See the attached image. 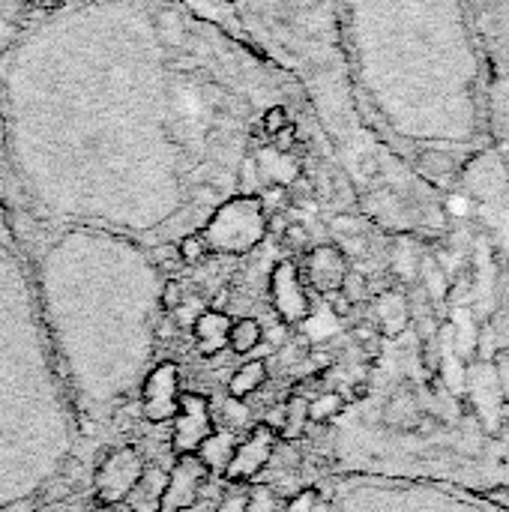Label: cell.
Returning a JSON list of instances; mask_svg holds the SVG:
<instances>
[{"instance_id": "277c9868", "label": "cell", "mask_w": 509, "mask_h": 512, "mask_svg": "<svg viewBox=\"0 0 509 512\" xmlns=\"http://www.w3.org/2000/svg\"><path fill=\"white\" fill-rule=\"evenodd\" d=\"M495 369L501 378L504 390V411L489 432L486 426L477 429L474 435V450H471V489L474 495H492V492H507L509 495V345L495 354Z\"/></svg>"}, {"instance_id": "f1b7e54d", "label": "cell", "mask_w": 509, "mask_h": 512, "mask_svg": "<svg viewBox=\"0 0 509 512\" xmlns=\"http://www.w3.org/2000/svg\"><path fill=\"white\" fill-rule=\"evenodd\" d=\"M312 512H333V504H330V501H324V498H318V504L312 507Z\"/></svg>"}, {"instance_id": "83f0119b", "label": "cell", "mask_w": 509, "mask_h": 512, "mask_svg": "<svg viewBox=\"0 0 509 512\" xmlns=\"http://www.w3.org/2000/svg\"><path fill=\"white\" fill-rule=\"evenodd\" d=\"M36 501H15V504H9V507H3V512H36Z\"/></svg>"}, {"instance_id": "44dd1931", "label": "cell", "mask_w": 509, "mask_h": 512, "mask_svg": "<svg viewBox=\"0 0 509 512\" xmlns=\"http://www.w3.org/2000/svg\"><path fill=\"white\" fill-rule=\"evenodd\" d=\"M177 255H180L183 264L195 267V264H204V261H207L210 246H207L204 234H189V237H183V240L177 243Z\"/></svg>"}, {"instance_id": "5bb4252c", "label": "cell", "mask_w": 509, "mask_h": 512, "mask_svg": "<svg viewBox=\"0 0 509 512\" xmlns=\"http://www.w3.org/2000/svg\"><path fill=\"white\" fill-rule=\"evenodd\" d=\"M231 321L234 318L228 312H216V309H204L192 321V336H195V348L201 357H216L222 348H228Z\"/></svg>"}, {"instance_id": "30bf717a", "label": "cell", "mask_w": 509, "mask_h": 512, "mask_svg": "<svg viewBox=\"0 0 509 512\" xmlns=\"http://www.w3.org/2000/svg\"><path fill=\"white\" fill-rule=\"evenodd\" d=\"M180 366L174 360H162L141 384V414L147 423H171L180 405Z\"/></svg>"}, {"instance_id": "52a82bcc", "label": "cell", "mask_w": 509, "mask_h": 512, "mask_svg": "<svg viewBox=\"0 0 509 512\" xmlns=\"http://www.w3.org/2000/svg\"><path fill=\"white\" fill-rule=\"evenodd\" d=\"M276 444H279V435L270 432L264 423H255V426L237 441L234 456H231V462H228L222 480L231 483V486H249V483H255V480L264 474V468L273 462Z\"/></svg>"}, {"instance_id": "ffe728a7", "label": "cell", "mask_w": 509, "mask_h": 512, "mask_svg": "<svg viewBox=\"0 0 509 512\" xmlns=\"http://www.w3.org/2000/svg\"><path fill=\"white\" fill-rule=\"evenodd\" d=\"M306 408H309V399L306 396H291L285 402V429L279 432V441L291 444V441H300L306 435Z\"/></svg>"}, {"instance_id": "8fae6325", "label": "cell", "mask_w": 509, "mask_h": 512, "mask_svg": "<svg viewBox=\"0 0 509 512\" xmlns=\"http://www.w3.org/2000/svg\"><path fill=\"white\" fill-rule=\"evenodd\" d=\"M210 474L204 471V465L195 456H174V465L165 477L162 495L156 512H186L198 504V495L204 489V480Z\"/></svg>"}, {"instance_id": "484cf974", "label": "cell", "mask_w": 509, "mask_h": 512, "mask_svg": "<svg viewBox=\"0 0 509 512\" xmlns=\"http://www.w3.org/2000/svg\"><path fill=\"white\" fill-rule=\"evenodd\" d=\"M327 303H330V312H333L339 321H345V318H351V315H354V303H351L342 291L327 294Z\"/></svg>"}, {"instance_id": "6da1fadb", "label": "cell", "mask_w": 509, "mask_h": 512, "mask_svg": "<svg viewBox=\"0 0 509 512\" xmlns=\"http://www.w3.org/2000/svg\"><path fill=\"white\" fill-rule=\"evenodd\" d=\"M0 168L18 213L201 234L234 198L273 219L354 198L300 93L225 0H48L0 42ZM180 237V240H183Z\"/></svg>"}, {"instance_id": "2e32d148", "label": "cell", "mask_w": 509, "mask_h": 512, "mask_svg": "<svg viewBox=\"0 0 509 512\" xmlns=\"http://www.w3.org/2000/svg\"><path fill=\"white\" fill-rule=\"evenodd\" d=\"M234 447H237L234 432H228V429H219V426H216V429L201 441V447L195 450V459L204 465V471H207V474L222 477V474H225V468H228V462H231V456H234Z\"/></svg>"}, {"instance_id": "d6986e66", "label": "cell", "mask_w": 509, "mask_h": 512, "mask_svg": "<svg viewBox=\"0 0 509 512\" xmlns=\"http://www.w3.org/2000/svg\"><path fill=\"white\" fill-rule=\"evenodd\" d=\"M342 411H345V396L336 393V390H330V393H321V396L309 399L306 420H309V426H312V423H315V426H327V423L339 420Z\"/></svg>"}, {"instance_id": "603a6c76", "label": "cell", "mask_w": 509, "mask_h": 512, "mask_svg": "<svg viewBox=\"0 0 509 512\" xmlns=\"http://www.w3.org/2000/svg\"><path fill=\"white\" fill-rule=\"evenodd\" d=\"M246 504H249V489L246 486H234L213 512H246Z\"/></svg>"}, {"instance_id": "7a4b0ae2", "label": "cell", "mask_w": 509, "mask_h": 512, "mask_svg": "<svg viewBox=\"0 0 509 512\" xmlns=\"http://www.w3.org/2000/svg\"><path fill=\"white\" fill-rule=\"evenodd\" d=\"M342 57L366 129L438 192L492 144V60L468 0H342Z\"/></svg>"}, {"instance_id": "8992f818", "label": "cell", "mask_w": 509, "mask_h": 512, "mask_svg": "<svg viewBox=\"0 0 509 512\" xmlns=\"http://www.w3.org/2000/svg\"><path fill=\"white\" fill-rule=\"evenodd\" d=\"M144 459L135 447H117L111 450L102 465L96 468L93 480V498L99 507H117L123 504L144 480Z\"/></svg>"}, {"instance_id": "e0dca14e", "label": "cell", "mask_w": 509, "mask_h": 512, "mask_svg": "<svg viewBox=\"0 0 509 512\" xmlns=\"http://www.w3.org/2000/svg\"><path fill=\"white\" fill-rule=\"evenodd\" d=\"M267 384V363L264 360H249L243 363L231 381H228V399H249L252 393H258L261 387Z\"/></svg>"}, {"instance_id": "cb8c5ba5", "label": "cell", "mask_w": 509, "mask_h": 512, "mask_svg": "<svg viewBox=\"0 0 509 512\" xmlns=\"http://www.w3.org/2000/svg\"><path fill=\"white\" fill-rule=\"evenodd\" d=\"M318 498H321V492H318V489H300L297 495H291V498H288L285 512H312V507L318 504Z\"/></svg>"}, {"instance_id": "4316f807", "label": "cell", "mask_w": 509, "mask_h": 512, "mask_svg": "<svg viewBox=\"0 0 509 512\" xmlns=\"http://www.w3.org/2000/svg\"><path fill=\"white\" fill-rule=\"evenodd\" d=\"M258 423H264L270 432H276V435H279V432L285 429V402H282V405H273V408H267V414H264Z\"/></svg>"}, {"instance_id": "4fadbf2b", "label": "cell", "mask_w": 509, "mask_h": 512, "mask_svg": "<svg viewBox=\"0 0 509 512\" xmlns=\"http://www.w3.org/2000/svg\"><path fill=\"white\" fill-rule=\"evenodd\" d=\"M306 273H309L312 288L327 297L342 288V282L348 276V261L336 246H318L306 261Z\"/></svg>"}, {"instance_id": "ba28073f", "label": "cell", "mask_w": 509, "mask_h": 512, "mask_svg": "<svg viewBox=\"0 0 509 512\" xmlns=\"http://www.w3.org/2000/svg\"><path fill=\"white\" fill-rule=\"evenodd\" d=\"M213 429L216 417L210 411V399L204 393H180V405L171 420V453L195 456V450Z\"/></svg>"}, {"instance_id": "d4e9b609", "label": "cell", "mask_w": 509, "mask_h": 512, "mask_svg": "<svg viewBox=\"0 0 509 512\" xmlns=\"http://www.w3.org/2000/svg\"><path fill=\"white\" fill-rule=\"evenodd\" d=\"M162 306H165L168 312H177V309L183 306V285H180L177 279L165 282V288H162Z\"/></svg>"}, {"instance_id": "ac0fdd59", "label": "cell", "mask_w": 509, "mask_h": 512, "mask_svg": "<svg viewBox=\"0 0 509 512\" xmlns=\"http://www.w3.org/2000/svg\"><path fill=\"white\" fill-rule=\"evenodd\" d=\"M264 342V327L258 324V318H237L231 321V333H228V348L240 357L252 354L258 345Z\"/></svg>"}, {"instance_id": "4dcf8cb0", "label": "cell", "mask_w": 509, "mask_h": 512, "mask_svg": "<svg viewBox=\"0 0 509 512\" xmlns=\"http://www.w3.org/2000/svg\"><path fill=\"white\" fill-rule=\"evenodd\" d=\"M45 3H48V0H45Z\"/></svg>"}, {"instance_id": "9c48e42d", "label": "cell", "mask_w": 509, "mask_h": 512, "mask_svg": "<svg viewBox=\"0 0 509 512\" xmlns=\"http://www.w3.org/2000/svg\"><path fill=\"white\" fill-rule=\"evenodd\" d=\"M267 288H270V303L285 327H297L312 315V303L294 261H279L267 279Z\"/></svg>"}, {"instance_id": "f546056e", "label": "cell", "mask_w": 509, "mask_h": 512, "mask_svg": "<svg viewBox=\"0 0 509 512\" xmlns=\"http://www.w3.org/2000/svg\"><path fill=\"white\" fill-rule=\"evenodd\" d=\"M0 195H3V168H0ZM3 201H6V195H3Z\"/></svg>"}, {"instance_id": "7c38bea8", "label": "cell", "mask_w": 509, "mask_h": 512, "mask_svg": "<svg viewBox=\"0 0 509 512\" xmlns=\"http://www.w3.org/2000/svg\"><path fill=\"white\" fill-rule=\"evenodd\" d=\"M480 36L486 42L492 69L509 75V0H468Z\"/></svg>"}, {"instance_id": "9a60e30c", "label": "cell", "mask_w": 509, "mask_h": 512, "mask_svg": "<svg viewBox=\"0 0 509 512\" xmlns=\"http://www.w3.org/2000/svg\"><path fill=\"white\" fill-rule=\"evenodd\" d=\"M375 330L387 339H399L408 333L411 327V309H408V297H402L399 291H384L375 300Z\"/></svg>"}, {"instance_id": "7402d4cb", "label": "cell", "mask_w": 509, "mask_h": 512, "mask_svg": "<svg viewBox=\"0 0 509 512\" xmlns=\"http://www.w3.org/2000/svg\"><path fill=\"white\" fill-rule=\"evenodd\" d=\"M276 507H279V501H276L273 486H252L249 489L246 512H276Z\"/></svg>"}, {"instance_id": "5b68a950", "label": "cell", "mask_w": 509, "mask_h": 512, "mask_svg": "<svg viewBox=\"0 0 509 512\" xmlns=\"http://www.w3.org/2000/svg\"><path fill=\"white\" fill-rule=\"evenodd\" d=\"M267 225L270 216L264 213V204L258 198H234L210 216L201 234L210 252L246 255L267 240Z\"/></svg>"}, {"instance_id": "3957f363", "label": "cell", "mask_w": 509, "mask_h": 512, "mask_svg": "<svg viewBox=\"0 0 509 512\" xmlns=\"http://www.w3.org/2000/svg\"><path fill=\"white\" fill-rule=\"evenodd\" d=\"M243 36L306 96L330 153L369 216L396 231L441 234L444 192L417 177L360 120L342 57V0H225Z\"/></svg>"}]
</instances>
